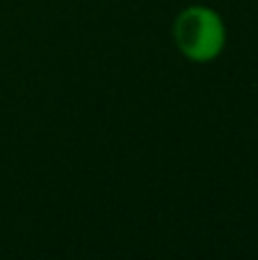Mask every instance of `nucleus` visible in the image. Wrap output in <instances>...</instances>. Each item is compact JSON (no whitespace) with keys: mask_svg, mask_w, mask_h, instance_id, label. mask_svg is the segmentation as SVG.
Wrapping results in <instances>:
<instances>
[{"mask_svg":"<svg viewBox=\"0 0 258 260\" xmlns=\"http://www.w3.org/2000/svg\"><path fill=\"white\" fill-rule=\"evenodd\" d=\"M176 50L192 64H210L222 57L229 44L224 16L210 5H187L172 23Z\"/></svg>","mask_w":258,"mask_h":260,"instance_id":"1","label":"nucleus"}]
</instances>
